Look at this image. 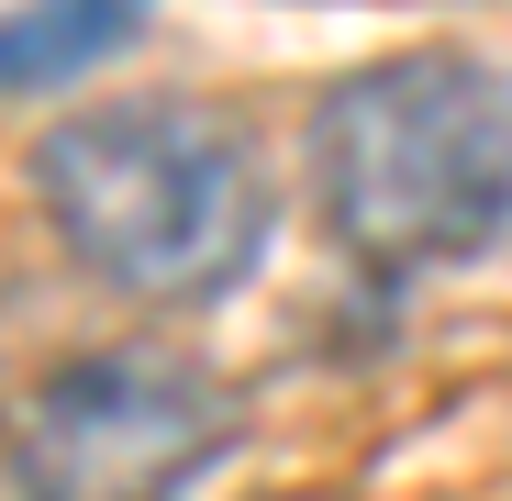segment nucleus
Returning a JSON list of instances; mask_svg holds the SVG:
<instances>
[{
	"mask_svg": "<svg viewBox=\"0 0 512 501\" xmlns=\"http://www.w3.org/2000/svg\"><path fill=\"white\" fill-rule=\"evenodd\" d=\"M34 201L123 301H223L268 257V167L212 101H101L34 145Z\"/></svg>",
	"mask_w": 512,
	"mask_h": 501,
	"instance_id": "obj_1",
	"label": "nucleus"
},
{
	"mask_svg": "<svg viewBox=\"0 0 512 501\" xmlns=\"http://www.w3.org/2000/svg\"><path fill=\"white\" fill-rule=\"evenodd\" d=\"M312 190L368 279H423L512 234V78L479 56H379L312 101Z\"/></svg>",
	"mask_w": 512,
	"mask_h": 501,
	"instance_id": "obj_2",
	"label": "nucleus"
},
{
	"mask_svg": "<svg viewBox=\"0 0 512 501\" xmlns=\"http://www.w3.org/2000/svg\"><path fill=\"white\" fill-rule=\"evenodd\" d=\"M234 435H245V412L201 357L101 346L23 401L12 479L23 501H190L234 457Z\"/></svg>",
	"mask_w": 512,
	"mask_h": 501,
	"instance_id": "obj_3",
	"label": "nucleus"
},
{
	"mask_svg": "<svg viewBox=\"0 0 512 501\" xmlns=\"http://www.w3.org/2000/svg\"><path fill=\"white\" fill-rule=\"evenodd\" d=\"M156 0H34V12H0V101L12 90H56V78L101 67L145 34Z\"/></svg>",
	"mask_w": 512,
	"mask_h": 501,
	"instance_id": "obj_4",
	"label": "nucleus"
}]
</instances>
